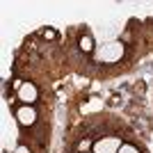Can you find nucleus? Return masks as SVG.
I'll return each instance as SVG.
<instances>
[{
    "mask_svg": "<svg viewBox=\"0 0 153 153\" xmlns=\"http://www.w3.org/2000/svg\"><path fill=\"white\" fill-rule=\"evenodd\" d=\"M98 57L103 62H119L123 57V44L121 41H112V44H105L98 53Z\"/></svg>",
    "mask_w": 153,
    "mask_h": 153,
    "instance_id": "obj_1",
    "label": "nucleus"
},
{
    "mask_svg": "<svg viewBox=\"0 0 153 153\" xmlns=\"http://www.w3.org/2000/svg\"><path fill=\"white\" fill-rule=\"evenodd\" d=\"M121 149V137H101L94 142V153H117Z\"/></svg>",
    "mask_w": 153,
    "mask_h": 153,
    "instance_id": "obj_2",
    "label": "nucleus"
},
{
    "mask_svg": "<svg viewBox=\"0 0 153 153\" xmlns=\"http://www.w3.org/2000/svg\"><path fill=\"white\" fill-rule=\"evenodd\" d=\"M39 96V89L32 82H23L19 85V101H23V105H32Z\"/></svg>",
    "mask_w": 153,
    "mask_h": 153,
    "instance_id": "obj_3",
    "label": "nucleus"
},
{
    "mask_svg": "<svg viewBox=\"0 0 153 153\" xmlns=\"http://www.w3.org/2000/svg\"><path fill=\"white\" fill-rule=\"evenodd\" d=\"M16 119H19L21 126H32V123L37 121V112L32 105H23V108L16 110Z\"/></svg>",
    "mask_w": 153,
    "mask_h": 153,
    "instance_id": "obj_4",
    "label": "nucleus"
},
{
    "mask_svg": "<svg viewBox=\"0 0 153 153\" xmlns=\"http://www.w3.org/2000/svg\"><path fill=\"white\" fill-rule=\"evenodd\" d=\"M80 48H82L85 53H91L94 51V39H91L89 34H85V37L80 39Z\"/></svg>",
    "mask_w": 153,
    "mask_h": 153,
    "instance_id": "obj_5",
    "label": "nucleus"
},
{
    "mask_svg": "<svg viewBox=\"0 0 153 153\" xmlns=\"http://www.w3.org/2000/svg\"><path fill=\"white\" fill-rule=\"evenodd\" d=\"M117 153H140V151H137V146H133V144H121V149Z\"/></svg>",
    "mask_w": 153,
    "mask_h": 153,
    "instance_id": "obj_6",
    "label": "nucleus"
},
{
    "mask_svg": "<svg viewBox=\"0 0 153 153\" xmlns=\"http://www.w3.org/2000/svg\"><path fill=\"white\" fill-rule=\"evenodd\" d=\"M14 153H30V151H27V146H19V149H14Z\"/></svg>",
    "mask_w": 153,
    "mask_h": 153,
    "instance_id": "obj_7",
    "label": "nucleus"
}]
</instances>
